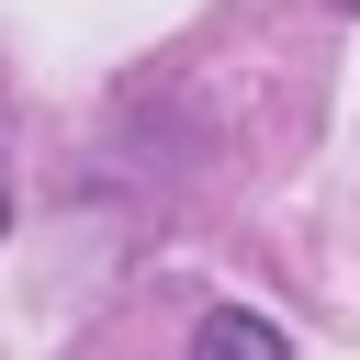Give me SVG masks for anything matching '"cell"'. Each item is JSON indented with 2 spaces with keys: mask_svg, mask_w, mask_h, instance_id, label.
<instances>
[{
  "mask_svg": "<svg viewBox=\"0 0 360 360\" xmlns=\"http://www.w3.org/2000/svg\"><path fill=\"white\" fill-rule=\"evenodd\" d=\"M191 360H292V349H281V326H270V315L214 304V315H202V338H191Z\"/></svg>",
  "mask_w": 360,
  "mask_h": 360,
  "instance_id": "obj_1",
  "label": "cell"
},
{
  "mask_svg": "<svg viewBox=\"0 0 360 360\" xmlns=\"http://www.w3.org/2000/svg\"><path fill=\"white\" fill-rule=\"evenodd\" d=\"M0 225H11V169H0Z\"/></svg>",
  "mask_w": 360,
  "mask_h": 360,
  "instance_id": "obj_2",
  "label": "cell"
}]
</instances>
